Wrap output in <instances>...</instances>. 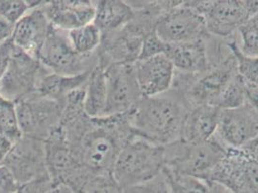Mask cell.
Segmentation results:
<instances>
[{
  "instance_id": "1",
  "label": "cell",
  "mask_w": 258,
  "mask_h": 193,
  "mask_svg": "<svg viewBox=\"0 0 258 193\" xmlns=\"http://www.w3.org/2000/svg\"><path fill=\"white\" fill-rule=\"evenodd\" d=\"M61 128L76 161L95 175L112 173L119 153L135 135L129 113L99 118L84 113Z\"/></svg>"
},
{
  "instance_id": "2",
  "label": "cell",
  "mask_w": 258,
  "mask_h": 193,
  "mask_svg": "<svg viewBox=\"0 0 258 193\" xmlns=\"http://www.w3.org/2000/svg\"><path fill=\"white\" fill-rule=\"evenodd\" d=\"M191 108L185 94L172 88L159 96H143L129 113L130 124L135 135L167 146L181 139Z\"/></svg>"
},
{
  "instance_id": "3",
  "label": "cell",
  "mask_w": 258,
  "mask_h": 193,
  "mask_svg": "<svg viewBox=\"0 0 258 193\" xmlns=\"http://www.w3.org/2000/svg\"><path fill=\"white\" fill-rule=\"evenodd\" d=\"M165 166V146L134 135L119 153L112 174L125 189L156 178Z\"/></svg>"
},
{
  "instance_id": "4",
  "label": "cell",
  "mask_w": 258,
  "mask_h": 193,
  "mask_svg": "<svg viewBox=\"0 0 258 193\" xmlns=\"http://www.w3.org/2000/svg\"><path fill=\"white\" fill-rule=\"evenodd\" d=\"M227 148L214 137L205 142L178 140L165 146V168L207 181L216 166L225 159Z\"/></svg>"
},
{
  "instance_id": "5",
  "label": "cell",
  "mask_w": 258,
  "mask_h": 193,
  "mask_svg": "<svg viewBox=\"0 0 258 193\" xmlns=\"http://www.w3.org/2000/svg\"><path fill=\"white\" fill-rule=\"evenodd\" d=\"M38 59L48 72L68 76L91 72L99 64L97 52L91 55L77 54L70 43L68 32L53 26L49 30Z\"/></svg>"
},
{
  "instance_id": "6",
  "label": "cell",
  "mask_w": 258,
  "mask_h": 193,
  "mask_svg": "<svg viewBox=\"0 0 258 193\" xmlns=\"http://www.w3.org/2000/svg\"><path fill=\"white\" fill-rule=\"evenodd\" d=\"M15 104L23 136L45 141L61 127L63 103L36 92Z\"/></svg>"
},
{
  "instance_id": "7",
  "label": "cell",
  "mask_w": 258,
  "mask_h": 193,
  "mask_svg": "<svg viewBox=\"0 0 258 193\" xmlns=\"http://www.w3.org/2000/svg\"><path fill=\"white\" fill-rule=\"evenodd\" d=\"M205 19L209 35L220 39H230L238 29L258 11V1H191Z\"/></svg>"
},
{
  "instance_id": "8",
  "label": "cell",
  "mask_w": 258,
  "mask_h": 193,
  "mask_svg": "<svg viewBox=\"0 0 258 193\" xmlns=\"http://www.w3.org/2000/svg\"><path fill=\"white\" fill-rule=\"evenodd\" d=\"M47 70L38 58L15 46L7 67L0 77V96L18 103L37 92Z\"/></svg>"
},
{
  "instance_id": "9",
  "label": "cell",
  "mask_w": 258,
  "mask_h": 193,
  "mask_svg": "<svg viewBox=\"0 0 258 193\" xmlns=\"http://www.w3.org/2000/svg\"><path fill=\"white\" fill-rule=\"evenodd\" d=\"M156 33L168 44L190 43L209 35L203 15L191 1H175L157 23Z\"/></svg>"
},
{
  "instance_id": "10",
  "label": "cell",
  "mask_w": 258,
  "mask_h": 193,
  "mask_svg": "<svg viewBox=\"0 0 258 193\" xmlns=\"http://www.w3.org/2000/svg\"><path fill=\"white\" fill-rule=\"evenodd\" d=\"M47 169L50 177L82 192L87 182L95 175L74 157L60 127L44 141Z\"/></svg>"
},
{
  "instance_id": "11",
  "label": "cell",
  "mask_w": 258,
  "mask_h": 193,
  "mask_svg": "<svg viewBox=\"0 0 258 193\" xmlns=\"http://www.w3.org/2000/svg\"><path fill=\"white\" fill-rule=\"evenodd\" d=\"M20 187L50 177L43 140L23 136L17 140L3 162Z\"/></svg>"
},
{
  "instance_id": "12",
  "label": "cell",
  "mask_w": 258,
  "mask_h": 193,
  "mask_svg": "<svg viewBox=\"0 0 258 193\" xmlns=\"http://www.w3.org/2000/svg\"><path fill=\"white\" fill-rule=\"evenodd\" d=\"M134 64H113L104 69L107 87L104 116L128 114L143 98Z\"/></svg>"
},
{
  "instance_id": "13",
  "label": "cell",
  "mask_w": 258,
  "mask_h": 193,
  "mask_svg": "<svg viewBox=\"0 0 258 193\" xmlns=\"http://www.w3.org/2000/svg\"><path fill=\"white\" fill-rule=\"evenodd\" d=\"M238 74L236 59L233 53L226 59L211 65L205 73L193 75L184 94L191 107L216 103L229 81Z\"/></svg>"
},
{
  "instance_id": "14",
  "label": "cell",
  "mask_w": 258,
  "mask_h": 193,
  "mask_svg": "<svg viewBox=\"0 0 258 193\" xmlns=\"http://www.w3.org/2000/svg\"><path fill=\"white\" fill-rule=\"evenodd\" d=\"M215 136L226 148H242L258 136V117L246 105L221 110Z\"/></svg>"
},
{
  "instance_id": "15",
  "label": "cell",
  "mask_w": 258,
  "mask_h": 193,
  "mask_svg": "<svg viewBox=\"0 0 258 193\" xmlns=\"http://www.w3.org/2000/svg\"><path fill=\"white\" fill-rule=\"evenodd\" d=\"M43 1H38L22 20L14 26L12 43L25 54L38 58L49 30L50 22L43 8Z\"/></svg>"
},
{
  "instance_id": "16",
  "label": "cell",
  "mask_w": 258,
  "mask_h": 193,
  "mask_svg": "<svg viewBox=\"0 0 258 193\" xmlns=\"http://www.w3.org/2000/svg\"><path fill=\"white\" fill-rule=\"evenodd\" d=\"M134 68L142 96H159L172 89L175 68L165 54L138 60Z\"/></svg>"
},
{
  "instance_id": "17",
  "label": "cell",
  "mask_w": 258,
  "mask_h": 193,
  "mask_svg": "<svg viewBox=\"0 0 258 193\" xmlns=\"http://www.w3.org/2000/svg\"><path fill=\"white\" fill-rule=\"evenodd\" d=\"M43 8L51 26L67 32L93 23L96 15L95 2L86 0L43 1Z\"/></svg>"
},
{
  "instance_id": "18",
  "label": "cell",
  "mask_w": 258,
  "mask_h": 193,
  "mask_svg": "<svg viewBox=\"0 0 258 193\" xmlns=\"http://www.w3.org/2000/svg\"><path fill=\"white\" fill-rule=\"evenodd\" d=\"M207 37L190 43H167L164 54L172 61L176 72L188 75H201L210 67Z\"/></svg>"
},
{
  "instance_id": "19",
  "label": "cell",
  "mask_w": 258,
  "mask_h": 193,
  "mask_svg": "<svg viewBox=\"0 0 258 193\" xmlns=\"http://www.w3.org/2000/svg\"><path fill=\"white\" fill-rule=\"evenodd\" d=\"M220 111L221 109L208 105L193 107L187 115L180 140L188 143H199L214 137Z\"/></svg>"
},
{
  "instance_id": "20",
  "label": "cell",
  "mask_w": 258,
  "mask_h": 193,
  "mask_svg": "<svg viewBox=\"0 0 258 193\" xmlns=\"http://www.w3.org/2000/svg\"><path fill=\"white\" fill-rule=\"evenodd\" d=\"M94 2L96 6L94 23L101 34L118 32L133 20L134 13L127 1L101 0Z\"/></svg>"
},
{
  "instance_id": "21",
  "label": "cell",
  "mask_w": 258,
  "mask_h": 193,
  "mask_svg": "<svg viewBox=\"0 0 258 193\" xmlns=\"http://www.w3.org/2000/svg\"><path fill=\"white\" fill-rule=\"evenodd\" d=\"M91 72L82 75L68 76L57 75L47 71L39 82L37 93L64 104V99L70 93L86 86Z\"/></svg>"
},
{
  "instance_id": "22",
  "label": "cell",
  "mask_w": 258,
  "mask_h": 193,
  "mask_svg": "<svg viewBox=\"0 0 258 193\" xmlns=\"http://www.w3.org/2000/svg\"><path fill=\"white\" fill-rule=\"evenodd\" d=\"M107 102V87L104 68L97 65L91 72L85 86L84 111L91 118L104 116Z\"/></svg>"
},
{
  "instance_id": "23",
  "label": "cell",
  "mask_w": 258,
  "mask_h": 193,
  "mask_svg": "<svg viewBox=\"0 0 258 193\" xmlns=\"http://www.w3.org/2000/svg\"><path fill=\"white\" fill-rule=\"evenodd\" d=\"M68 37L74 50L81 55L96 54L101 43V31L94 22L69 31Z\"/></svg>"
},
{
  "instance_id": "24",
  "label": "cell",
  "mask_w": 258,
  "mask_h": 193,
  "mask_svg": "<svg viewBox=\"0 0 258 193\" xmlns=\"http://www.w3.org/2000/svg\"><path fill=\"white\" fill-rule=\"evenodd\" d=\"M247 82L237 74L226 85L221 96H219L216 108L225 110L240 108L245 105Z\"/></svg>"
},
{
  "instance_id": "25",
  "label": "cell",
  "mask_w": 258,
  "mask_h": 193,
  "mask_svg": "<svg viewBox=\"0 0 258 193\" xmlns=\"http://www.w3.org/2000/svg\"><path fill=\"white\" fill-rule=\"evenodd\" d=\"M172 193H210L207 182L193 176L184 175L164 168Z\"/></svg>"
},
{
  "instance_id": "26",
  "label": "cell",
  "mask_w": 258,
  "mask_h": 193,
  "mask_svg": "<svg viewBox=\"0 0 258 193\" xmlns=\"http://www.w3.org/2000/svg\"><path fill=\"white\" fill-rule=\"evenodd\" d=\"M235 39L243 54L258 56V11L238 29Z\"/></svg>"
},
{
  "instance_id": "27",
  "label": "cell",
  "mask_w": 258,
  "mask_h": 193,
  "mask_svg": "<svg viewBox=\"0 0 258 193\" xmlns=\"http://www.w3.org/2000/svg\"><path fill=\"white\" fill-rule=\"evenodd\" d=\"M228 43L236 59L238 74L247 84L258 87V56L243 54L237 45L235 36L230 38Z\"/></svg>"
},
{
  "instance_id": "28",
  "label": "cell",
  "mask_w": 258,
  "mask_h": 193,
  "mask_svg": "<svg viewBox=\"0 0 258 193\" xmlns=\"http://www.w3.org/2000/svg\"><path fill=\"white\" fill-rule=\"evenodd\" d=\"M0 130L15 143L22 136L16 104L0 96Z\"/></svg>"
},
{
  "instance_id": "29",
  "label": "cell",
  "mask_w": 258,
  "mask_h": 193,
  "mask_svg": "<svg viewBox=\"0 0 258 193\" xmlns=\"http://www.w3.org/2000/svg\"><path fill=\"white\" fill-rule=\"evenodd\" d=\"M82 193H125L112 173L94 175L87 182Z\"/></svg>"
},
{
  "instance_id": "30",
  "label": "cell",
  "mask_w": 258,
  "mask_h": 193,
  "mask_svg": "<svg viewBox=\"0 0 258 193\" xmlns=\"http://www.w3.org/2000/svg\"><path fill=\"white\" fill-rule=\"evenodd\" d=\"M38 1L0 0V16L15 26Z\"/></svg>"
},
{
  "instance_id": "31",
  "label": "cell",
  "mask_w": 258,
  "mask_h": 193,
  "mask_svg": "<svg viewBox=\"0 0 258 193\" xmlns=\"http://www.w3.org/2000/svg\"><path fill=\"white\" fill-rule=\"evenodd\" d=\"M125 193H172L164 172L149 182L125 188Z\"/></svg>"
},
{
  "instance_id": "32",
  "label": "cell",
  "mask_w": 258,
  "mask_h": 193,
  "mask_svg": "<svg viewBox=\"0 0 258 193\" xmlns=\"http://www.w3.org/2000/svg\"><path fill=\"white\" fill-rule=\"evenodd\" d=\"M166 49L167 43L162 41L160 37L157 35L156 30L152 31L144 38L138 60H144L159 54H164L166 52Z\"/></svg>"
},
{
  "instance_id": "33",
  "label": "cell",
  "mask_w": 258,
  "mask_h": 193,
  "mask_svg": "<svg viewBox=\"0 0 258 193\" xmlns=\"http://www.w3.org/2000/svg\"><path fill=\"white\" fill-rule=\"evenodd\" d=\"M244 190L258 192V163L248 157L244 175Z\"/></svg>"
},
{
  "instance_id": "34",
  "label": "cell",
  "mask_w": 258,
  "mask_h": 193,
  "mask_svg": "<svg viewBox=\"0 0 258 193\" xmlns=\"http://www.w3.org/2000/svg\"><path fill=\"white\" fill-rule=\"evenodd\" d=\"M20 185L11 171L5 166L0 165V193H17Z\"/></svg>"
},
{
  "instance_id": "35",
  "label": "cell",
  "mask_w": 258,
  "mask_h": 193,
  "mask_svg": "<svg viewBox=\"0 0 258 193\" xmlns=\"http://www.w3.org/2000/svg\"><path fill=\"white\" fill-rule=\"evenodd\" d=\"M245 105L250 108L258 117V87L247 83Z\"/></svg>"
},
{
  "instance_id": "36",
  "label": "cell",
  "mask_w": 258,
  "mask_h": 193,
  "mask_svg": "<svg viewBox=\"0 0 258 193\" xmlns=\"http://www.w3.org/2000/svg\"><path fill=\"white\" fill-rule=\"evenodd\" d=\"M14 25L0 16V45L12 40Z\"/></svg>"
},
{
  "instance_id": "37",
  "label": "cell",
  "mask_w": 258,
  "mask_h": 193,
  "mask_svg": "<svg viewBox=\"0 0 258 193\" xmlns=\"http://www.w3.org/2000/svg\"><path fill=\"white\" fill-rule=\"evenodd\" d=\"M13 145L14 142L0 130V165L3 164L8 154L10 153Z\"/></svg>"
},
{
  "instance_id": "38",
  "label": "cell",
  "mask_w": 258,
  "mask_h": 193,
  "mask_svg": "<svg viewBox=\"0 0 258 193\" xmlns=\"http://www.w3.org/2000/svg\"><path fill=\"white\" fill-rule=\"evenodd\" d=\"M242 149L251 160L256 161L258 163V136L249 143H247L244 147H242Z\"/></svg>"
},
{
  "instance_id": "39",
  "label": "cell",
  "mask_w": 258,
  "mask_h": 193,
  "mask_svg": "<svg viewBox=\"0 0 258 193\" xmlns=\"http://www.w3.org/2000/svg\"><path fill=\"white\" fill-rule=\"evenodd\" d=\"M207 183L210 188V193H235L233 190H231L230 188H228L227 186L220 183V182L207 181Z\"/></svg>"
},
{
  "instance_id": "40",
  "label": "cell",
  "mask_w": 258,
  "mask_h": 193,
  "mask_svg": "<svg viewBox=\"0 0 258 193\" xmlns=\"http://www.w3.org/2000/svg\"><path fill=\"white\" fill-rule=\"evenodd\" d=\"M239 193H258L256 191H252V190H244V191H241Z\"/></svg>"
},
{
  "instance_id": "41",
  "label": "cell",
  "mask_w": 258,
  "mask_h": 193,
  "mask_svg": "<svg viewBox=\"0 0 258 193\" xmlns=\"http://www.w3.org/2000/svg\"><path fill=\"white\" fill-rule=\"evenodd\" d=\"M17 193H25V192H23V191H22V189H21V188H20V189H19V191H18V192Z\"/></svg>"
}]
</instances>
